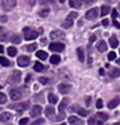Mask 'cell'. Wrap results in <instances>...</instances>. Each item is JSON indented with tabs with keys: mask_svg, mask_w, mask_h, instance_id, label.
I'll return each instance as SVG.
<instances>
[{
	"mask_svg": "<svg viewBox=\"0 0 120 125\" xmlns=\"http://www.w3.org/2000/svg\"><path fill=\"white\" fill-rule=\"evenodd\" d=\"M41 112H43V108H41V106H40V104H35L34 107H32L30 115H31L32 117H38Z\"/></svg>",
	"mask_w": 120,
	"mask_h": 125,
	"instance_id": "cell-9",
	"label": "cell"
},
{
	"mask_svg": "<svg viewBox=\"0 0 120 125\" xmlns=\"http://www.w3.org/2000/svg\"><path fill=\"white\" fill-rule=\"evenodd\" d=\"M27 123H29V119H27V117H23V119H21L20 125H27Z\"/></svg>",
	"mask_w": 120,
	"mask_h": 125,
	"instance_id": "cell-40",
	"label": "cell"
},
{
	"mask_svg": "<svg viewBox=\"0 0 120 125\" xmlns=\"http://www.w3.org/2000/svg\"><path fill=\"white\" fill-rule=\"evenodd\" d=\"M59 3H65V0H59Z\"/></svg>",
	"mask_w": 120,
	"mask_h": 125,
	"instance_id": "cell-58",
	"label": "cell"
},
{
	"mask_svg": "<svg viewBox=\"0 0 120 125\" xmlns=\"http://www.w3.org/2000/svg\"><path fill=\"white\" fill-rule=\"evenodd\" d=\"M34 70H35L36 72H41V71H44V66H43L40 62H36V63L34 64Z\"/></svg>",
	"mask_w": 120,
	"mask_h": 125,
	"instance_id": "cell-27",
	"label": "cell"
},
{
	"mask_svg": "<svg viewBox=\"0 0 120 125\" xmlns=\"http://www.w3.org/2000/svg\"><path fill=\"white\" fill-rule=\"evenodd\" d=\"M45 115H47L48 117H50V116L54 115V108L52 107V106H48V107L45 108Z\"/></svg>",
	"mask_w": 120,
	"mask_h": 125,
	"instance_id": "cell-28",
	"label": "cell"
},
{
	"mask_svg": "<svg viewBox=\"0 0 120 125\" xmlns=\"http://www.w3.org/2000/svg\"><path fill=\"white\" fill-rule=\"evenodd\" d=\"M7 20H8V18L5 16H0V22H3V23H4V22H7Z\"/></svg>",
	"mask_w": 120,
	"mask_h": 125,
	"instance_id": "cell-48",
	"label": "cell"
},
{
	"mask_svg": "<svg viewBox=\"0 0 120 125\" xmlns=\"http://www.w3.org/2000/svg\"><path fill=\"white\" fill-rule=\"evenodd\" d=\"M76 17H77V13L76 12H71L70 14H68V18H72V20H74V18H76Z\"/></svg>",
	"mask_w": 120,
	"mask_h": 125,
	"instance_id": "cell-42",
	"label": "cell"
},
{
	"mask_svg": "<svg viewBox=\"0 0 120 125\" xmlns=\"http://www.w3.org/2000/svg\"><path fill=\"white\" fill-rule=\"evenodd\" d=\"M59 125H66V124H59Z\"/></svg>",
	"mask_w": 120,
	"mask_h": 125,
	"instance_id": "cell-60",
	"label": "cell"
},
{
	"mask_svg": "<svg viewBox=\"0 0 120 125\" xmlns=\"http://www.w3.org/2000/svg\"><path fill=\"white\" fill-rule=\"evenodd\" d=\"M103 121H101V120H98L97 117H92L89 120V125H102Z\"/></svg>",
	"mask_w": 120,
	"mask_h": 125,
	"instance_id": "cell-30",
	"label": "cell"
},
{
	"mask_svg": "<svg viewBox=\"0 0 120 125\" xmlns=\"http://www.w3.org/2000/svg\"><path fill=\"white\" fill-rule=\"evenodd\" d=\"M77 112H79V115H81V116H88V114H89L85 108H77Z\"/></svg>",
	"mask_w": 120,
	"mask_h": 125,
	"instance_id": "cell-35",
	"label": "cell"
},
{
	"mask_svg": "<svg viewBox=\"0 0 120 125\" xmlns=\"http://www.w3.org/2000/svg\"><path fill=\"white\" fill-rule=\"evenodd\" d=\"M76 53H77V58H79V61L80 62H84V52H83V49L81 48H77Z\"/></svg>",
	"mask_w": 120,
	"mask_h": 125,
	"instance_id": "cell-29",
	"label": "cell"
},
{
	"mask_svg": "<svg viewBox=\"0 0 120 125\" xmlns=\"http://www.w3.org/2000/svg\"><path fill=\"white\" fill-rule=\"evenodd\" d=\"M68 123H70V125H84V121L76 116H70L68 117Z\"/></svg>",
	"mask_w": 120,
	"mask_h": 125,
	"instance_id": "cell-10",
	"label": "cell"
},
{
	"mask_svg": "<svg viewBox=\"0 0 120 125\" xmlns=\"http://www.w3.org/2000/svg\"><path fill=\"white\" fill-rule=\"evenodd\" d=\"M114 125H120V123H115Z\"/></svg>",
	"mask_w": 120,
	"mask_h": 125,
	"instance_id": "cell-57",
	"label": "cell"
},
{
	"mask_svg": "<svg viewBox=\"0 0 120 125\" xmlns=\"http://www.w3.org/2000/svg\"><path fill=\"white\" fill-rule=\"evenodd\" d=\"M40 4H48V3H53V0H38Z\"/></svg>",
	"mask_w": 120,
	"mask_h": 125,
	"instance_id": "cell-44",
	"label": "cell"
},
{
	"mask_svg": "<svg viewBox=\"0 0 120 125\" xmlns=\"http://www.w3.org/2000/svg\"><path fill=\"white\" fill-rule=\"evenodd\" d=\"M36 48H38V45H36V44H29V45H26V47H25V50H27V52H34Z\"/></svg>",
	"mask_w": 120,
	"mask_h": 125,
	"instance_id": "cell-34",
	"label": "cell"
},
{
	"mask_svg": "<svg viewBox=\"0 0 120 125\" xmlns=\"http://www.w3.org/2000/svg\"><path fill=\"white\" fill-rule=\"evenodd\" d=\"M110 45H111V48H116L119 45V41L116 39V36H111V38H110Z\"/></svg>",
	"mask_w": 120,
	"mask_h": 125,
	"instance_id": "cell-23",
	"label": "cell"
},
{
	"mask_svg": "<svg viewBox=\"0 0 120 125\" xmlns=\"http://www.w3.org/2000/svg\"><path fill=\"white\" fill-rule=\"evenodd\" d=\"M99 75H105V70H99Z\"/></svg>",
	"mask_w": 120,
	"mask_h": 125,
	"instance_id": "cell-54",
	"label": "cell"
},
{
	"mask_svg": "<svg viewBox=\"0 0 120 125\" xmlns=\"http://www.w3.org/2000/svg\"><path fill=\"white\" fill-rule=\"evenodd\" d=\"M0 64H1V66H4V67H8L9 64H11V62H9L5 57H0Z\"/></svg>",
	"mask_w": 120,
	"mask_h": 125,
	"instance_id": "cell-33",
	"label": "cell"
},
{
	"mask_svg": "<svg viewBox=\"0 0 120 125\" xmlns=\"http://www.w3.org/2000/svg\"><path fill=\"white\" fill-rule=\"evenodd\" d=\"M94 41H96V35H92L89 39V43H94Z\"/></svg>",
	"mask_w": 120,
	"mask_h": 125,
	"instance_id": "cell-49",
	"label": "cell"
},
{
	"mask_svg": "<svg viewBox=\"0 0 120 125\" xmlns=\"http://www.w3.org/2000/svg\"><path fill=\"white\" fill-rule=\"evenodd\" d=\"M17 63H18V66H21V67H26L30 64V58L27 57V55H20L17 59Z\"/></svg>",
	"mask_w": 120,
	"mask_h": 125,
	"instance_id": "cell-7",
	"label": "cell"
},
{
	"mask_svg": "<svg viewBox=\"0 0 120 125\" xmlns=\"http://www.w3.org/2000/svg\"><path fill=\"white\" fill-rule=\"evenodd\" d=\"M97 108H102L103 107V102H102V99H98V101H97Z\"/></svg>",
	"mask_w": 120,
	"mask_h": 125,
	"instance_id": "cell-41",
	"label": "cell"
},
{
	"mask_svg": "<svg viewBox=\"0 0 120 125\" xmlns=\"http://www.w3.org/2000/svg\"><path fill=\"white\" fill-rule=\"evenodd\" d=\"M116 17H118V12L114 9V10H112V18H116Z\"/></svg>",
	"mask_w": 120,
	"mask_h": 125,
	"instance_id": "cell-52",
	"label": "cell"
},
{
	"mask_svg": "<svg viewBox=\"0 0 120 125\" xmlns=\"http://www.w3.org/2000/svg\"><path fill=\"white\" fill-rule=\"evenodd\" d=\"M74 25V22H72V18H66V20H65L63 22H62V27L63 29H70V27Z\"/></svg>",
	"mask_w": 120,
	"mask_h": 125,
	"instance_id": "cell-16",
	"label": "cell"
},
{
	"mask_svg": "<svg viewBox=\"0 0 120 125\" xmlns=\"http://www.w3.org/2000/svg\"><path fill=\"white\" fill-rule=\"evenodd\" d=\"M4 52V48H3V45H0V53H3Z\"/></svg>",
	"mask_w": 120,
	"mask_h": 125,
	"instance_id": "cell-55",
	"label": "cell"
},
{
	"mask_svg": "<svg viewBox=\"0 0 120 125\" xmlns=\"http://www.w3.org/2000/svg\"><path fill=\"white\" fill-rule=\"evenodd\" d=\"M8 125H13V124H8Z\"/></svg>",
	"mask_w": 120,
	"mask_h": 125,
	"instance_id": "cell-61",
	"label": "cell"
},
{
	"mask_svg": "<svg viewBox=\"0 0 120 125\" xmlns=\"http://www.w3.org/2000/svg\"><path fill=\"white\" fill-rule=\"evenodd\" d=\"M0 89H1V85H0Z\"/></svg>",
	"mask_w": 120,
	"mask_h": 125,
	"instance_id": "cell-62",
	"label": "cell"
},
{
	"mask_svg": "<svg viewBox=\"0 0 120 125\" xmlns=\"http://www.w3.org/2000/svg\"><path fill=\"white\" fill-rule=\"evenodd\" d=\"M0 111H1V110H0Z\"/></svg>",
	"mask_w": 120,
	"mask_h": 125,
	"instance_id": "cell-63",
	"label": "cell"
},
{
	"mask_svg": "<svg viewBox=\"0 0 120 125\" xmlns=\"http://www.w3.org/2000/svg\"><path fill=\"white\" fill-rule=\"evenodd\" d=\"M116 63H118L119 66H120V59H116Z\"/></svg>",
	"mask_w": 120,
	"mask_h": 125,
	"instance_id": "cell-56",
	"label": "cell"
},
{
	"mask_svg": "<svg viewBox=\"0 0 120 125\" xmlns=\"http://www.w3.org/2000/svg\"><path fill=\"white\" fill-rule=\"evenodd\" d=\"M48 101H49L50 104H54V103H57V102H58V97L50 93V94L48 95Z\"/></svg>",
	"mask_w": 120,
	"mask_h": 125,
	"instance_id": "cell-22",
	"label": "cell"
},
{
	"mask_svg": "<svg viewBox=\"0 0 120 125\" xmlns=\"http://www.w3.org/2000/svg\"><path fill=\"white\" fill-rule=\"evenodd\" d=\"M20 80H21V71L20 70H16L11 76H9L8 83H9V84H18Z\"/></svg>",
	"mask_w": 120,
	"mask_h": 125,
	"instance_id": "cell-2",
	"label": "cell"
},
{
	"mask_svg": "<svg viewBox=\"0 0 120 125\" xmlns=\"http://www.w3.org/2000/svg\"><path fill=\"white\" fill-rule=\"evenodd\" d=\"M7 38H8L7 34H1V35H0V41H5Z\"/></svg>",
	"mask_w": 120,
	"mask_h": 125,
	"instance_id": "cell-43",
	"label": "cell"
},
{
	"mask_svg": "<svg viewBox=\"0 0 120 125\" xmlns=\"http://www.w3.org/2000/svg\"><path fill=\"white\" fill-rule=\"evenodd\" d=\"M96 1H97V0H85V3L88 4V5H89V4H93V3H96Z\"/></svg>",
	"mask_w": 120,
	"mask_h": 125,
	"instance_id": "cell-50",
	"label": "cell"
},
{
	"mask_svg": "<svg viewBox=\"0 0 120 125\" xmlns=\"http://www.w3.org/2000/svg\"><path fill=\"white\" fill-rule=\"evenodd\" d=\"M66 38V35H65V32L63 31H58V30H56V31H52L50 32V39H53V40H62V39H65Z\"/></svg>",
	"mask_w": 120,
	"mask_h": 125,
	"instance_id": "cell-8",
	"label": "cell"
},
{
	"mask_svg": "<svg viewBox=\"0 0 120 125\" xmlns=\"http://www.w3.org/2000/svg\"><path fill=\"white\" fill-rule=\"evenodd\" d=\"M61 62V57H59L58 54H53L52 57H50V63L52 64H58Z\"/></svg>",
	"mask_w": 120,
	"mask_h": 125,
	"instance_id": "cell-21",
	"label": "cell"
},
{
	"mask_svg": "<svg viewBox=\"0 0 120 125\" xmlns=\"http://www.w3.org/2000/svg\"><path fill=\"white\" fill-rule=\"evenodd\" d=\"M115 58H116V54H115L114 52H110L109 55H107V59H110V61H114Z\"/></svg>",
	"mask_w": 120,
	"mask_h": 125,
	"instance_id": "cell-39",
	"label": "cell"
},
{
	"mask_svg": "<svg viewBox=\"0 0 120 125\" xmlns=\"http://www.w3.org/2000/svg\"><path fill=\"white\" fill-rule=\"evenodd\" d=\"M110 76H111L112 79H116V77H119L120 76V70L118 67H114V68H111V71H110Z\"/></svg>",
	"mask_w": 120,
	"mask_h": 125,
	"instance_id": "cell-18",
	"label": "cell"
},
{
	"mask_svg": "<svg viewBox=\"0 0 120 125\" xmlns=\"http://www.w3.org/2000/svg\"><path fill=\"white\" fill-rule=\"evenodd\" d=\"M12 119V114L9 112H4V114H0V123H7Z\"/></svg>",
	"mask_w": 120,
	"mask_h": 125,
	"instance_id": "cell-14",
	"label": "cell"
},
{
	"mask_svg": "<svg viewBox=\"0 0 120 125\" xmlns=\"http://www.w3.org/2000/svg\"><path fill=\"white\" fill-rule=\"evenodd\" d=\"M17 0H4L3 1V9L4 10H12L16 7Z\"/></svg>",
	"mask_w": 120,
	"mask_h": 125,
	"instance_id": "cell-6",
	"label": "cell"
},
{
	"mask_svg": "<svg viewBox=\"0 0 120 125\" xmlns=\"http://www.w3.org/2000/svg\"><path fill=\"white\" fill-rule=\"evenodd\" d=\"M96 117L101 120V121H107V119H109V115L106 114V112H98L96 115Z\"/></svg>",
	"mask_w": 120,
	"mask_h": 125,
	"instance_id": "cell-20",
	"label": "cell"
},
{
	"mask_svg": "<svg viewBox=\"0 0 120 125\" xmlns=\"http://www.w3.org/2000/svg\"><path fill=\"white\" fill-rule=\"evenodd\" d=\"M7 52H8V54L11 55V57H14V55L17 54V49H16L14 47H9V48L7 49Z\"/></svg>",
	"mask_w": 120,
	"mask_h": 125,
	"instance_id": "cell-32",
	"label": "cell"
},
{
	"mask_svg": "<svg viewBox=\"0 0 120 125\" xmlns=\"http://www.w3.org/2000/svg\"><path fill=\"white\" fill-rule=\"evenodd\" d=\"M110 13V7L107 5H102V8H101V16H106Z\"/></svg>",
	"mask_w": 120,
	"mask_h": 125,
	"instance_id": "cell-31",
	"label": "cell"
},
{
	"mask_svg": "<svg viewBox=\"0 0 120 125\" xmlns=\"http://www.w3.org/2000/svg\"><path fill=\"white\" fill-rule=\"evenodd\" d=\"M49 49L52 50V52H58V53H61L65 50V44L62 43H58V41H54V43H52L49 45Z\"/></svg>",
	"mask_w": 120,
	"mask_h": 125,
	"instance_id": "cell-4",
	"label": "cell"
},
{
	"mask_svg": "<svg viewBox=\"0 0 120 125\" xmlns=\"http://www.w3.org/2000/svg\"><path fill=\"white\" fill-rule=\"evenodd\" d=\"M114 26L116 27V29H120V23H119L116 20H115V18H114Z\"/></svg>",
	"mask_w": 120,
	"mask_h": 125,
	"instance_id": "cell-47",
	"label": "cell"
},
{
	"mask_svg": "<svg viewBox=\"0 0 120 125\" xmlns=\"http://www.w3.org/2000/svg\"><path fill=\"white\" fill-rule=\"evenodd\" d=\"M85 3V0H70L68 4H70L71 8H75V9H79L81 7V4Z\"/></svg>",
	"mask_w": 120,
	"mask_h": 125,
	"instance_id": "cell-13",
	"label": "cell"
},
{
	"mask_svg": "<svg viewBox=\"0 0 120 125\" xmlns=\"http://www.w3.org/2000/svg\"><path fill=\"white\" fill-rule=\"evenodd\" d=\"M38 14L40 17H47L49 14V8H43V9H40V10L38 12Z\"/></svg>",
	"mask_w": 120,
	"mask_h": 125,
	"instance_id": "cell-25",
	"label": "cell"
},
{
	"mask_svg": "<svg viewBox=\"0 0 120 125\" xmlns=\"http://www.w3.org/2000/svg\"><path fill=\"white\" fill-rule=\"evenodd\" d=\"M7 102V95L4 93H0V104H4Z\"/></svg>",
	"mask_w": 120,
	"mask_h": 125,
	"instance_id": "cell-36",
	"label": "cell"
},
{
	"mask_svg": "<svg viewBox=\"0 0 120 125\" xmlns=\"http://www.w3.org/2000/svg\"><path fill=\"white\" fill-rule=\"evenodd\" d=\"M118 8H119V10H120V3H119V5H118Z\"/></svg>",
	"mask_w": 120,
	"mask_h": 125,
	"instance_id": "cell-59",
	"label": "cell"
},
{
	"mask_svg": "<svg viewBox=\"0 0 120 125\" xmlns=\"http://www.w3.org/2000/svg\"><path fill=\"white\" fill-rule=\"evenodd\" d=\"M102 25H103V26H107V25H109V20H103V21H102Z\"/></svg>",
	"mask_w": 120,
	"mask_h": 125,
	"instance_id": "cell-53",
	"label": "cell"
},
{
	"mask_svg": "<svg viewBox=\"0 0 120 125\" xmlns=\"http://www.w3.org/2000/svg\"><path fill=\"white\" fill-rule=\"evenodd\" d=\"M90 102H92V98H90V97H87V98H85V103H87V106H89V104H90Z\"/></svg>",
	"mask_w": 120,
	"mask_h": 125,
	"instance_id": "cell-46",
	"label": "cell"
},
{
	"mask_svg": "<svg viewBox=\"0 0 120 125\" xmlns=\"http://www.w3.org/2000/svg\"><path fill=\"white\" fill-rule=\"evenodd\" d=\"M36 57L39 59H47L48 58V54L44 52V50H39V52H36Z\"/></svg>",
	"mask_w": 120,
	"mask_h": 125,
	"instance_id": "cell-24",
	"label": "cell"
},
{
	"mask_svg": "<svg viewBox=\"0 0 120 125\" xmlns=\"http://www.w3.org/2000/svg\"><path fill=\"white\" fill-rule=\"evenodd\" d=\"M11 41L13 44H20L21 43V38L18 35H16V34H13L12 36H11Z\"/></svg>",
	"mask_w": 120,
	"mask_h": 125,
	"instance_id": "cell-26",
	"label": "cell"
},
{
	"mask_svg": "<svg viewBox=\"0 0 120 125\" xmlns=\"http://www.w3.org/2000/svg\"><path fill=\"white\" fill-rule=\"evenodd\" d=\"M98 14H99V9L98 8H92L85 13V18L87 20H96V18L98 17Z\"/></svg>",
	"mask_w": 120,
	"mask_h": 125,
	"instance_id": "cell-5",
	"label": "cell"
},
{
	"mask_svg": "<svg viewBox=\"0 0 120 125\" xmlns=\"http://www.w3.org/2000/svg\"><path fill=\"white\" fill-rule=\"evenodd\" d=\"M68 103H70V101H68L67 98H63L61 101V103H59V106H58V111H59V112H63V110L67 107Z\"/></svg>",
	"mask_w": 120,
	"mask_h": 125,
	"instance_id": "cell-15",
	"label": "cell"
},
{
	"mask_svg": "<svg viewBox=\"0 0 120 125\" xmlns=\"http://www.w3.org/2000/svg\"><path fill=\"white\" fill-rule=\"evenodd\" d=\"M9 95H11V98L13 101H21V98H22V94L17 89H12L11 93H9Z\"/></svg>",
	"mask_w": 120,
	"mask_h": 125,
	"instance_id": "cell-11",
	"label": "cell"
},
{
	"mask_svg": "<svg viewBox=\"0 0 120 125\" xmlns=\"http://www.w3.org/2000/svg\"><path fill=\"white\" fill-rule=\"evenodd\" d=\"M26 1H27V4H29V5L34 7V5H35V3H36V0H26Z\"/></svg>",
	"mask_w": 120,
	"mask_h": 125,
	"instance_id": "cell-45",
	"label": "cell"
},
{
	"mask_svg": "<svg viewBox=\"0 0 120 125\" xmlns=\"http://www.w3.org/2000/svg\"><path fill=\"white\" fill-rule=\"evenodd\" d=\"M44 121H45L44 119H38V120H36V121L31 123V125H43V124H44Z\"/></svg>",
	"mask_w": 120,
	"mask_h": 125,
	"instance_id": "cell-38",
	"label": "cell"
},
{
	"mask_svg": "<svg viewBox=\"0 0 120 125\" xmlns=\"http://www.w3.org/2000/svg\"><path fill=\"white\" fill-rule=\"evenodd\" d=\"M39 83H40V84L47 85L48 83H49V79H48V77H40V79H39Z\"/></svg>",
	"mask_w": 120,
	"mask_h": 125,
	"instance_id": "cell-37",
	"label": "cell"
},
{
	"mask_svg": "<svg viewBox=\"0 0 120 125\" xmlns=\"http://www.w3.org/2000/svg\"><path fill=\"white\" fill-rule=\"evenodd\" d=\"M29 106H30V103H29V101H27V102H20V103H17V104H12L11 108L17 110L18 112H23L25 110L29 108Z\"/></svg>",
	"mask_w": 120,
	"mask_h": 125,
	"instance_id": "cell-3",
	"label": "cell"
},
{
	"mask_svg": "<svg viewBox=\"0 0 120 125\" xmlns=\"http://www.w3.org/2000/svg\"><path fill=\"white\" fill-rule=\"evenodd\" d=\"M58 90H59V93L66 94V93H68V92L71 90V85H68V84H59L58 85Z\"/></svg>",
	"mask_w": 120,
	"mask_h": 125,
	"instance_id": "cell-12",
	"label": "cell"
},
{
	"mask_svg": "<svg viewBox=\"0 0 120 125\" xmlns=\"http://www.w3.org/2000/svg\"><path fill=\"white\" fill-rule=\"evenodd\" d=\"M119 103H120V99H119V98H114L112 101H110V102H109L107 107H109L110 110H111V108H115Z\"/></svg>",
	"mask_w": 120,
	"mask_h": 125,
	"instance_id": "cell-19",
	"label": "cell"
},
{
	"mask_svg": "<svg viewBox=\"0 0 120 125\" xmlns=\"http://www.w3.org/2000/svg\"><path fill=\"white\" fill-rule=\"evenodd\" d=\"M23 34H25V39L26 40H34V39L38 38L39 32L35 31V30H32V29H30V27H25V29H23Z\"/></svg>",
	"mask_w": 120,
	"mask_h": 125,
	"instance_id": "cell-1",
	"label": "cell"
},
{
	"mask_svg": "<svg viewBox=\"0 0 120 125\" xmlns=\"http://www.w3.org/2000/svg\"><path fill=\"white\" fill-rule=\"evenodd\" d=\"M97 49L99 50V52H106V49H107V45L103 40H99L98 44H97Z\"/></svg>",
	"mask_w": 120,
	"mask_h": 125,
	"instance_id": "cell-17",
	"label": "cell"
},
{
	"mask_svg": "<svg viewBox=\"0 0 120 125\" xmlns=\"http://www.w3.org/2000/svg\"><path fill=\"white\" fill-rule=\"evenodd\" d=\"M25 81H26V84H27V83H30V81H31V75H27V76H26V80H25Z\"/></svg>",
	"mask_w": 120,
	"mask_h": 125,
	"instance_id": "cell-51",
	"label": "cell"
}]
</instances>
